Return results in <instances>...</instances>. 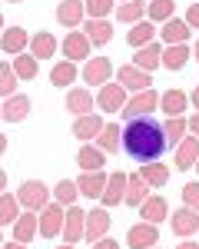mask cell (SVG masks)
<instances>
[{"label":"cell","instance_id":"1","mask_svg":"<svg viewBox=\"0 0 199 249\" xmlns=\"http://www.w3.org/2000/svg\"><path fill=\"white\" fill-rule=\"evenodd\" d=\"M123 150L130 160H139V163H153L163 156L166 150V133L153 116H139V120H130L123 126Z\"/></svg>","mask_w":199,"mask_h":249},{"label":"cell","instance_id":"2","mask_svg":"<svg viewBox=\"0 0 199 249\" xmlns=\"http://www.w3.org/2000/svg\"><path fill=\"white\" fill-rule=\"evenodd\" d=\"M159 110V93L149 87V90H139V93H133L126 103H123V120L130 123V120H139V116H153Z\"/></svg>","mask_w":199,"mask_h":249},{"label":"cell","instance_id":"3","mask_svg":"<svg viewBox=\"0 0 199 249\" xmlns=\"http://www.w3.org/2000/svg\"><path fill=\"white\" fill-rule=\"evenodd\" d=\"M17 203H20V210L40 213L47 203H50V186L40 183V179H23L20 190H17Z\"/></svg>","mask_w":199,"mask_h":249},{"label":"cell","instance_id":"4","mask_svg":"<svg viewBox=\"0 0 199 249\" xmlns=\"http://www.w3.org/2000/svg\"><path fill=\"white\" fill-rule=\"evenodd\" d=\"M63 216H66V210H63L60 203H47V206L37 213L40 236H43V239H53V236H60V232H63Z\"/></svg>","mask_w":199,"mask_h":249},{"label":"cell","instance_id":"5","mask_svg":"<svg viewBox=\"0 0 199 249\" xmlns=\"http://www.w3.org/2000/svg\"><path fill=\"white\" fill-rule=\"evenodd\" d=\"M113 73H116V70H113L110 57H90L83 63V83H86V87H103V83H110Z\"/></svg>","mask_w":199,"mask_h":249},{"label":"cell","instance_id":"6","mask_svg":"<svg viewBox=\"0 0 199 249\" xmlns=\"http://www.w3.org/2000/svg\"><path fill=\"white\" fill-rule=\"evenodd\" d=\"M116 83L126 90V93H139V90H149V87H153V77H149L146 70L133 67V63H126V67L116 70Z\"/></svg>","mask_w":199,"mask_h":249},{"label":"cell","instance_id":"7","mask_svg":"<svg viewBox=\"0 0 199 249\" xmlns=\"http://www.w3.org/2000/svg\"><path fill=\"white\" fill-rule=\"evenodd\" d=\"M60 50H63V57L73 60V63H77V60H83V63H86V60H90V50H93V43L86 40V34H80V30H70L66 37L60 40Z\"/></svg>","mask_w":199,"mask_h":249},{"label":"cell","instance_id":"8","mask_svg":"<svg viewBox=\"0 0 199 249\" xmlns=\"http://www.w3.org/2000/svg\"><path fill=\"white\" fill-rule=\"evenodd\" d=\"M93 103H97L103 113H119V110H123V103H126V90H123L119 83H103Z\"/></svg>","mask_w":199,"mask_h":249},{"label":"cell","instance_id":"9","mask_svg":"<svg viewBox=\"0 0 199 249\" xmlns=\"http://www.w3.org/2000/svg\"><path fill=\"white\" fill-rule=\"evenodd\" d=\"M110 226H113V219H110L106 206H103V210H90L86 213V226H83V239L97 243V239H103V236L110 232Z\"/></svg>","mask_w":199,"mask_h":249},{"label":"cell","instance_id":"10","mask_svg":"<svg viewBox=\"0 0 199 249\" xmlns=\"http://www.w3.org/2000/svg\"><path fill=\"white\" fill-rule=\"evenodd\" d=\"M83 226H86V210H80V206H66V216H63V239L66 243H73L77 246L80 236H83Z\"/></svg>","mask_w":199,"mask_h":249},{"label":"cell","instance_id":"11","mask_svg":"<svg viewBox=\"0 0 199 249\" xmlns=\"http://www.w3.org/2000/svg\"><path fill=\"white\" fill-rule=\"evenodd\" d=\"M156 239H159V230L153 223H136V226H130V232H126L130 249H149V246H156Z\"/></svg>","mask_w":199,"mask_h":249},{"label":"cell","instance_id":"12","mask_svg":"<svg viewBox=\"0 0 199 249\" xmlns=\"http://www.w3.org/2000/svg\"><path fill=\"white\" fill-rule=\"evenodd\" d=\"M0 116H3L7 123H20V120H27V116H30V96H23V93L7 96V103H0Z\"/></svg>","mask_w":199,"mask_h":249},{"label":"cell","instance_id":"13","mask_svg":"<svg viewBox=\"0 0 199 249\" xmlns=\"http://www.w3.org/2000/svg\"><path fill=\"white\" fill-rule=\"evenodd\" d=\"M123 193H126V173H110L100 199H103V206H106V210H113V206L123 203Z\"/></svg>","mask_w":199,"mask_h":249},{"label":"cell","instance_id":"14","mask_svg":"<svg viewBox=\"0 0 199 249\" xmlns=\"http://www.w3.org/2000/svg\"><path fill=\"white\" fill-rule=\"evenodd\" d=\"M83 17H86V7H83L80 0H60V7H57L60 27H70V30H77L80 23H83Z\"/></svg>","mask_w":199,"mask_h":249},{"label":"cell","instance_id":"15","mask_svg":"<svg viewBox=\"0 0 199 249\" xmlns=\"http://www.w3.org/2000/svg\"><path fill=\"white\" fill-rule=\"evenodd\" d=\"M199 160V136H182L176 143V170H189V166H196Z\"/></svg>","mask_w":199,"mask_h":249},{"label":"cell","instance_id":"16","mask_svg":"<svg viewBox=\"0 0 199 249\" xmlns=\"http://www.w3.org/2000/svg\"><path fill=\"white\" fill-rule=\"evenodd\" d=\"M139 216H143V223H163L166 216H169V203L163 199V196H146L143 203H139Z\"/></svg>","mask_w":199,"mask_h":249},{"label":"cell","instance_id":"17","mask_svg":"<svg viewBox=\"0 0 199 249\" xmlns=\"http://www.w3.org/2000/svg\"><path fill=\"white\" fill-rule=\"evenodd\" d=\"M57 50H60V40L53 37V34H47V30H40V34L30 37V53L37 60H53Z\"/></svg>","mask_w":199,"mask_h":249},{"label":"cell","instance_id":"18","mask_svg":"<svg viewBox=\"0 0 199 249\" xmlns=\"http://www.w3.org/2000/svg\"><path fill=\"white\" fill-rule=\"evenodd\" d=\"M189 34H193V27H189L186 20H176V17L163 20V30H159V37H163L166 47H169V43H186Z\"/></svg>","mask_w":199,"mask_h":249},{"label":"cell","instance_id":"19","mask_svg":"<svg viewBox=\"0 0 199 249\" xmlns=\"http://www.w3.org/2000/svg\"><path fill=\"white\" fill-rule=\"evenodd\" d=\"M196 230H199V213L196 210L182 206L179 213H173V232H176L179 239H189Z\"/></svg>","mask_w":199,"mask_h":249},{"label":"cell","instance_id":"20","mask_svg":"<svg viewBox=\"0 0 199 249\" xmlns=\"http://www.w3.org/2000/svg\"><path fill=\"white\" fill-rule=\"evenodd\" d=\"M97 150H103V153L123 150V126H119V123H106L97 133Z\"/></svg>","mask_w":199,"mask_h":249},{"label":"cell","instance_id":"21","mask_svg":"<svg viewBox=\"0 0 199 249\" xmlns=\"http://www.w3.org/2000/svg\"><path fill=\"white\" fill-rule=\"evenodd\" d=\"M40 232V223H37V213H30V210H23L14 219V239L17 243H30L33 236Z\"/></svg>","mask_w":199,"mask_h":249},{"label":"cell","instance_id":"22","mask_svg":"<svg viewBox=\"0 0 199 249\" xmlns=\"http://www.w3.org/2000/svg\"><path fill=\"white\" fill-rule=\"evenodd\" d=\"M189 53H193L189 43H169V47H163V60H159V63H163L166 70H182L186 60H189Z\"/></svg>","mask_w":199,"mask_h":249},{"label":"cell","instance_id":"23","mask_svg":"<svg viewBox=\"0 0 199 249\" xmlns=\"http://www.w3.org/2000/svg\"><path fill=\"white\" fill-rule=\"evenodd\" d=\"M103 186H106V173H103V170L83 173V176H80V183H77L80 196H90V199H100V196H103Z\"/></svg>","mask_w":199,"mask_h":249},{"label":"cell","instance_id":"24","mask_svg":"<svg viewBox=\"0 0 199 249\" xmlns=\"http://www.w3.org/2000/svg\"><path fill=\"white\" fill-rule=\"evenodd\" d=\"M27 30L23 27H7L3 34H0V47H3V53H23L27 50Z\"/></svg>","mask_w":199,"mask_h":249},{"label":"cell","instance_id":"25","mask_svg":"<svg viewBox=\"0 0 199 249\" xmlns=\"http://www.w3.org/2000/svg\"><path fill=\"white\" fill-rule=\"evenodd\" d=\"M100 130H103V120L97 113H83L73 120V136L77 140H97Z\"/></svg>","mask_w":199,"mask_h":249},{"label":"cell","instance_id":"26","mask_svg":"<svg viewBox=\"0 0 199 249\" xmlns=\"http://www.w3.org/2000/svg\"><path fill=\"white\" fill-rule=\"evenodd\" d=\"M83 34L90 43H97V47H106L110 40H113V27H110V20H90V23H83Z\"/></svg>","mask_w":199,"mask_h":249},{"label":"cell","instance_id":"27","mask_svg":"<svg viewBox=\"0 0 199 249\" xmlns=\"http://www.w3.org/2000/svg\"><path fill=\"white\" fill-rule=\"evenodd\" d=\"M159 60H163V47L159 43H146V47H139V53H133V67H139V70H156Z\"/></svg>","mask_w":199,"mask_h":249},{"label":"cell","instance_id":"28","mask_svg":"<svg viewBox=\"0 0 199 249\" xmlns=\"http://www.w3.org/2000/svg\"><path fill=\"white\" fill-rule=\"evenodd\" d=\"M149 196V183L143 179V176H126V193H123V203H130V206H139L143 199Z\"/></svg>","mask_w":199,"mask_h":249},{"label":"cell","instance_id":"29","mask_svg":"<svg viewBox=\"0 0 199 249\" xmlns=\"http://www.w3.org/2000/svg\"><path fill=\"white\" fill-rule=\"evenodd\" d=\"M66 110L73 116H83L93 110V93L90 90H80V87H73L70 93H66Z\"/></svg>","mask_w":199,"mask_h":249},{"label":"cell","instance_id":"30","mask_svg":"<svg viewBox=\"0 0 199 249\" xmlns=\"http://www.w3.org/2000/svg\"><path fill=\"white\" fill-rule=\"evenodd\" d=\"M186 103H189V100H186L182 90H166V93L159 96V110L166 116H182L186 113Z\"/></svg>","mask_w":199,"mask_h":249},{"label":"cell","instance_id":"31","mask_svg":"<svg viewBox=\"0 0 199 249\" xmlns=\"http://www.w3.org/2000/svg\"><path fill=\"white\" fill-rule=\"evenodd\" d=\"M103 160H106V153H103V150H97V146H80L77 166L83 173H97V170H103Z\"/></svg>","mask_w":199,"mask_h":249},{"label":"cell","instance_id":"32","mask_svg":"<svg viewBox=\"0 0 199 249\" xmlns=\"http://www.w3.org/2000/svg\"><path fill=\"white\" fill-rule=\"evenodd\" d=\"M153 37H156V27L149 23V20H139V23H133L130 27V34H126V40H130V47H146V43H153Z\"/></svg>","mask_w":199,"mask_h":249},{"label":"cell","instance_id":"33","mask_svg":"<svg viewBox=\"0 0 199 249\" xmlns=\"http://www.w3.org/2000/svg\"><path fill=\"white\" fill-rule=\"evenodd\" d=\"M139 176L149 183V190H153V186H166V183H169V166H163V163L153 160V163H143Z\"/></svg>","mask_w":199,"mask_h":249},{"label":"cell","instance_id":"34","mask_svg":"<svg viewBox=\"0 0 199 249\" xmlns=\"http://www.w3.org/2000/svg\"><path fill=\"white\" fill-rule=\"evenodd\" d=\"M73 80H77V63H73V60L53 63V70H50V83H53V87H70Z\"/></svg>","mask_w":199,"mask_h":249},{"label":"cell","instance_id":"35","mask_svg":"<svg viewBox=\"0 0 199 249\" xmlns=\"http://www.w3.org/2000/svg\"><path fill=\"white\" fill-rule=\"evenodd\" d=\"M143 17H146V3L143 0H126V3H119V10H116L119 23H139Z\"/></svg>","mask_w":199,"mask_h":249},{"label":"cell","instance_id":"36","mask_svg":"<svg viewBox=\"0 0 199 249\" xmlns=\"http://www.w3.org/2000/svg\"><path fill=\"white\" fill-rule=\"evenodd\" d=\"M37 63H40V60L33 57V53H27V50H23V53H17V60H14L10 67H14L17 80H33V77H37Z\"/></svg>","mask_w":199,"mask_h":249},{"label":"cell","instance_id":"37","mask_svg":"<svg viewBox=\"0 0 199 249\" xmlns=\"http://www.w3.org/2000/svg\"><path fill=\"white\" fill-rule=\"evenodd\" d=\"M20 216V203L17 196L10 193H0V226H14V219Z\"/></svg>","mask_w":199,"mask_h":249},{"label":"cell","instance_id":"38","mask_svg":"<svg viewBox=\"0 0 199 249\" xmlns=\"http://www.w3.org/2000/svg\"><path fill=\"white\" fill-rule=\"evenodd\" d=\"M163 133H166V146H176L179 140L186 136V116H169L163 123Z\"/></svg>","mask_w":199,"mask_h":249},{"label":"cell","instance_id":"39","mask_svg":"<svg viewBox=\"0 0 199 249\" xmlns=\"http://www.w3.org/2000/svg\"><path fill=\"white\" fill-rule=\"evenodd\" d=\"M176 14V0H149L146 3V17L149 20H169Z\"/></svg>","mask_w":199,"mask_h":249},{"label":"cell","instance_id":"40","mask_svg":"<svg viewBox=\"0 0 199 249\" xmlns=\"http://www.w3.org/2000/svg\"><path fill=\"white\" fill-rule=\"evenodd\" d=\"M77 196H80V190H77V183H73V179H60L57 190H53V199H57L60 206H73V203H77Z\"/></svg>","mask_w":199,"mask_h":249},{"label":"cell","instance_id":"41","mask_svg":"<svg viewBox=\"0 0 199 249\" xmlns=\"http://www.w3.org/2000/svg\"><path fill=\"white\" fill-rule=\"evenodd\" d=\"M17 73H14V67L10 63H0V96L7 100V96H14L17 93Z\"/></svg>","mask_w":199,"mask_h":249},{"label":"cell","instance_id":"42","mask_svg":"<svg viewBox=\"0 0 199 249\" xmlns=\"http://www.w3.org/2000/svg\"><path fill=\"white\" fill-rule=\"evenodd\" d=\"M83 7H86V17H90V20H103V17H110L113 0H86Z\"/></svg>","mask_w":199,"mask_h":249},{"label":"cell","instance_id":"43","mask_svg":"<svg viewBox=\"0 0 199 249\" xmlns=\"http://www.w3.org/2000/svg\"><path fill=\"white\" fill-rule=\"evenodd\" d=\"M182 206H189V210L199 213V183H186V186H182Z\"/></svg>","mask_w":199,"mask_h":249},{"label":"cell","instance_id":"44","mask_svg":"<svg viewBox=\"0 0 199 249\" xmlns=\"http://www.w3.org/2000/svg\"><path fill=\"white\" fill-rule=\"evenodd\" d=\"M186 23H189L193 30H196V27H199V3H193V7L186 10Z\"/></svg>","mask_w":199,"mask_h":249},{"label":"cell","instance_id":"45","mask_svg":"<svg viewBox=\"0 0 199 249\" xmlns=\"http://www.w3.org/2000/svg\"><path fill=\"white\" fill-rule=\"evenodd\" d=\"M93 249H119V243H116V239H110V236H103V239L93 243Z\"/></svg>","mask_w":199,"mask_h":249},{"label":"cell","instance_id":"46","mask_svg":"<svg viewBox=\"0 0 199 249\" xmlns=\"http://www.w3.org/2000/svg\"><path fill=\"white\" fill-rule=\"evenodd\" d=\"M186 130H189L193 136H199V110H196L193 116H189V120H186Z\"/></svg>","mask_w":199,"mask_h":249},{"label":"cell","instance_id":"47","mask_svg":"<svg viewBox=\"0 0 199 249\" xmlns=\"http://www.w3.org/2000/svg\"><path fill=\"white\" fill-rule=\"evenodd\" d=\"M189 103H193V107H196V110H199V83H196V87H193V93H189Z\"/></svg>","mask_w":199,"mask_h":249},{"label":"cell","instance_id":"48","mask_svg":"<svg viewBox=\"0 0 199 249\" xmlns=\"http://www.w3.org/2000/svg\"><path fill=\"white\" fill-rule=\"evenodd\" d=\"M3 249H27V243H17V239H14V243H7Z\"/></svg>","mask_w":199,"mask_h":249},{"label":"cell","instance_id":"49","mask_svg":"<svg viewBox=\"0 0 199 249\" xmlns=\"http://www.w3.org/2000/svg\"><path fill=\"white\" fill-rule=\"evenodd\" d=\"M176 249H199V243H189V239H186V243H179Z\"/></svg>","mask_w":199,"mask_h":249},{"label":"cell","instance_id":"50","mask_svg":"<svg viewBox=\"0 0 199 249\" xmlns=\"http://www.w3.org/2000/svg\"><path fill=\"white\" fill-rule=\"evenodd\" d=\"M3 186H7V173L0 170V193H3Z\"/></svg>","mask_w":199,"mask_h":249},{"label":"cell","instance_id":"51","mask_svg":"<svg viewBox=\"0 0 199 249\" xmlns=\"http://www.w3.org/2000/svg\"><path fill=\"white\" fill-rule=\"evenodd\" d=\"M3 150H7V136L0 133V156H3Z\"/></svg>","mask_w":199,"mask_h":249},{"label":"cell","instance_id":"52","mask_svg":"<svg viewBox=\"0 0 199 249\" xmlns=\"http://www.w3.org/2000/svg\"><path fill=\"white\" fill-rule=\"evenodd\" d=\"M57 249H77V246H73V243H63V246H57Z\"/></svg>","mask_w":199,"mask_h":249},{"label":"cell","instance_id":"53","mask_svg":"<svg viewBox=\"0 0 199 249\" xmlns=\"http://www.w3.org/2000/svg\"><path fill=\"white\" fill-rule=\"evenodd\" d=\"M193 53H196V63H199V40H196V47H193Z\"/></svg>","mask_w":199,"mask_h":249},{"label":"cell","instance_id":"54","mask_svg":"<svg viewBox=\"0 0 199 249\" xmlns=\"http://www.w3.org/2000/svg\"><path fill=\"white\" fill-rule=\"evenodd\" d=\"M10 3H23V0H10Z\"/></svg>","mask_w":199,"mask_h":249},{"label":"cell","instance_id":"55","mask_svg":"<svg viewBox=\"0 0 199 249\" xmlns=\"http://www.w3.org/2000/svg\"><path fill=\"white\" fill-rule=\"evenodd\" d=\"M196 173H199V160H196Z\"/></svg>","mask_w":199,"mask_h":249},{"label":"cell","instance_id":"56","mask_svg":"<svg viewBox=\"0 0 199 249\" xmlns=\"http://www.w3.org/2000/svg\"><path fill=\"white\" fill-rule=\"evenodd\" d=\"M0 27H3V17H0Z\"/></svg>","mask_w":199,"mask_h":249},{"label":"cell","instance_id":"57","mask_svg":"<svg viewBox=\"0 0 199 249\" xmlns=\"http://www.w3.org/2000/svg\"><path fill=\"white\" fill-rule=\"evenodd\" d=\"M149 249H156V246H149Z\"/></svg>","mask_w":199,"mask_h":249},{"label":"cell","instance_id":"58","mask_svg":"<svg viewBox=\"0 0 199 249\" xmlns=\"http://www.w3.org/2000/svg\"><path fill=\"white\" fill-rule=\"evenodd\" d=\"M0 239H3V236H0Z\"/></svg>","mask_w":199,"mask_h":249},{"label":"cell","instance_id":"59","mask_svg":"<svg viewBox=\"0 0 199 249\" xmlns=\"http://www.w3.org/2000/svg\"><path fill=\"white\" fill-rule=\"evenodd\" d=\"M123 3H126V0H123Z\"/></svg>","mask_w":199,"mask_h":249},{"label":"cell","instance_id":"60","mask_svg":"<svg viewBox=\"0 0 199 249\" xmlns=\"http://www.w3.org/2000/svg\"><path fill=\"white\" fill-rule=\"evenodd\" d=\"M0 249H3V246H0Z\"/></svg>","mask_w":199,"mask_h":249}]
</instances>
